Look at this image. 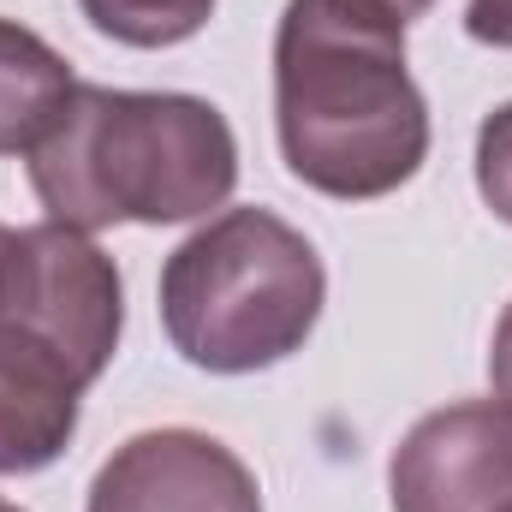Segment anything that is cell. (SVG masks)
I'll use <instances>...</instances> for the list:
<instances>
[{
  "mask_svg": "<svg viewBox=\"0 0 512 512\" xmlns=\"http://www.w3.org/2000/svg\"><path fill=\"white\" fill-rule=\"evenodd\" d=\"M274 131L298 185L376 203L429 161V102L405 24L376 0H286L274 30Z\"/></svg>",
  "mask_w": 512,
  "mask_h": 512,
  "instance_id": "cell-1",
  "label": "cell"
},
{
  "mask_svg": "<svg viewBox=\"0 0 512 512\" xmlns=\"http://www.w3.org/2000/svg\"><path fill=\"white\" fill-rule=\"evenodd\" d=\"M30 191L48 221L102 227H179L227 209L239 185V137L227 114L179 90L78 84L54 131L24 155Z\"/></svg>",
  "mask_w": 512,
  "mask_h": 512,
  "instance_id": "cell-2",
  "label": "cell"
},
{
  "mask_svg": "<svg viewBox=\"0 0 512 512\" xmlns=\"http://www.w3.org/2000/svg\"><path fill=\"white\" fill-rule=\"evenodd\" d=\"M328 304L316 245L274 209L209 215L161 268V328L209 376H256L304 352Z\"/></svg>",
  "mask_w": 512,
  "mask_h": 512,
  "instance_id": "cell-3",
  "label": "cell"
},
{
  "mask_svg": "<svg viewBox=\"0 0 512 512\" xmlns=\"http://www.w3.org/2000/svg\"><path fill=\"white\" fill-rule=\"evenodd\" d=\"M0 322L48 340L84 382L96 387L120 352L126 286L114 256L90 233L42 221L18 227L0 262Z\"/></svg>",
  "mask_w": 512,
  "mask_h": 512,
  "instance_id": "cell-4",
  "label": "cell"
},
{
  "mask_svg": "<svg viewBox=\"0 0 512 512\" xmlns=\"http://www.w3.org/2000/svg\"><path fill=\"white\" fill-rule=\"evenodd\" d=\"M393 512H512V405L459 399L405 429L387 459Z\"/></svg>",
  "mask_w": 512,
  "mask_h": 512,
  "instance_id": "cell-5",
  "label": "cell"
},
{
  "mask_svg": "<svg viewBox=\"0 0 512 512\" xmlns=\"http://www.w3.org/2000/svg\"><path fill=\"white\" fill-rule=\"evenodd\" d=\"M84 512H262L251 465L203 429H143L96 471Z\"/></svg>",
  "mask_w": 512,
  "mask_h": 512,
  "instance_id": "cell-6",
  "label": "cell"
},
{
  "mask_svg": "<svg viewBox=\"0 0 512 512\" xmlns=\"http://www.w3.org/2000/svg\"><path fill=\"white\" fill-rule=\"evenodd\" d=\"M84 393L90 382L48 340L0 322V477H36L72 447Z\"/></svg>",
  "mask_w": 512,
  "mask_h": 512,
  "instance_id": "cell-7",
  "label": "cell"
},
{
  "mask_svg": "<svg viewBox=\"0 0 512 512\" xmlns=\"http://www.w3.org/2000/svg\"><path fill=\"white\" fill-rule=\"evenodd\" d=\"M72 90L78 78L66 54L18 18H0V155H30L66 114Z\"/></svg>",
  "mask_w": 512,
  "mask_h": 512,
  "instance_id": "cell-8",
  "label": "cell"
},
{
  "mask_svg": "<svg viewBox=\"0 0 512 512\" xmlns=\"http://www.w3.org/2000/svg\"><path fill=\"white\" fill-rule=\"evenodd\" d=\"M78 12L120 48H179L209 24L215 0H78Z\"/></svg>",
  "mask_w": 512,
  "mask_h": 512,
  "instance_id": "cell-9",
  "label": "cell"
},
{
  "mask_svg": "<svg viewBox=\"0 0 512 512\" xmlns=\"http://www.w3.org/2000/svg\"><path fill=\"white\" fill-rule=\"evenodd\" d=\"M477 191L512 227V102H501L477 131Z\"/></svg>",
  "mask_w": 512,
  "mask_h": 512,
  "instance_id": "cell-10",
  "label": "cell"
},
{
  "mask_svg": "<svg viewBox=\"0 0 512 512\" xmlns=\"http://www.w3.org/2000/svg\"><path fill=\"white\" fill-rule=\"evenodd\" d=\"M465 36L483 48H512V0H471L465 6Z\"/></svg>",
  "mask_w": 512,
  "mask_h": 512,
  "instance_id": "cell-11",
  "label": "cell"
},
{
  "mask_svg": "<svg viewBox=\"0 0 512 512\" xmlns=\"http://www.w3.org/2000/svg\"><path fill=\"white\" fill-rule=\"evenodd\" d=\"M489 382H495V399L512 405V304L495 322V340H489Z\"/></svg>",
  "mask_w": 512,
  "mask_h": 512,
  "instance_id": "cell-12",
  "label": "cell"
},
{
  "mask_svg": "<svg viewBox=\"0 0 512 512\" xmlns=\"http://www.w3.org/2000/svg\"><path fill=\"white\" fill-rule=\"evenodd\" d=\"M376 6H382V12H393V18L405 24V18H423V12H429L435 0H376Z\"/></svg>",
  "mask_w": 512,
  "mask_h": 512,
  "instance_id": "cell-13",
  "label": "cell"
},
{
  "mask_svg": "<svg viewBox=\"0 0 512 512\" xmlns=\"http://www.w3.org/2000/svg\"><path fill=\"white\" fill-rule=\"evenodd\" d=\"M6 245H12V227H0V262H6Z\"/></svg>",
  "mask_w": 512,
  "mask_h": 512,
  "instance_id": "cell-14",
  "label": "cell"
},
{
  "mask_svg": "<svg viewBox=\"0 0 512 512\" xmlns=\"http://www.w3.org/2000/svg\"><path fill=\"white\" fill-rule=\"evenodd\" d=\"M0 512H24V507H12V501H6V495H0Z\"/></svg>",
  "mask_w": 512,
  "mask_h": 512,
  "instance_id": "cell-15",
  "label": "cell"
}]
</instances>
